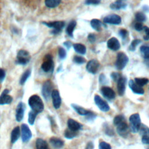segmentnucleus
Returning a JSON list of instances; mask_svg holds the SVG:
<instances>
[{"label":"nucleus","instance_id":"nucleus-1","mask_svg":"<svg viewBox=\"0 0 149 149\" xmlns=\"http://www.w3.org/2000/svg\"><path fill=\"white\" fill-rule=\"evenodd\" d=\"M29 105L32 111L37 113L41 112L44 110V104L41 98L37 95H33L29 99Z\"/></svg>","mask_w":149,"mask_h":149},{"label":"nucleus","instance_id":"nucleus-2","mask_svg":"<svg viewBox=\"0 0 149 149\" xmlns=\"http://www.w3.org/2000/svg\"><path fill=\"white\" fill-rule=\"evenodd\" d=\"M130 128L133 133H137L139 131L141 126V119L139 113H134L129 117Z\"/></svg>","mask_w":149,"mask_h":149},{"label":"nucleus","instance_id":"nucleus-3","mask_svg":"<svg viewBox=\"0 0 149 149\" xmlns=\"http://www.w3.org/2000/svg\"><path fill=\"white\" fill-rule=\"evenodd\" d=\"M129 62V58L123 52H119L115 62V66L118 70H122Z\"/></svg>","mask_w":149,"mask_h":149},{"label":"nucleus","instance_id":"nucleus-4","mask_svg":"<svg viewBox=\"0 0 149 149\" xmlns=\"http://www.w3.org/2000/svg\"><path fill=\"white\" fill-rule=\"evenodd\" d=\"M42 23L47 26L52 28L54 30L51 31L52 34H58L59 33L63 27L65 26V22L63 21H55L50 22H42Z\"/></svg>","mask_w":149,"mask_h":149},{"label":"nucleus","instance_id":"nucleus-5","mask_svg":"<svg viewBox=\"0 0 149 149\" xmlns=\"http://www.w3.org/2000/svg\"><path fill=\"white\" fill-rule=\"evenodd\" d=\"M41 69L45 72L52 71L54 69V62L52 57L50 55H47L44 58L43 62L41 65Z\"/></svg>","mask_w":149,"mask_h":149},{"label":"nucleus","instance_id":"nucleus-6","mask_svg":"<svg viewBox=\"0 0 149 149\" xmlns=\"http://www.w3.org/2000/svg\"><path fill=\"white\" fill-rule=\"evenodd\" d=\"M52 88L53 85L50 80H47L44 83L42 87V94L46 100L49 99L54 90Z\"/></svg>","mask_w":149,"mask_h":149},{"label":"nucleus","instance_id":"nucleus-7","mask_svg":"<svg viewBox=\"0 0 149 149\" xmlns=\"http://www.w3.org/2000/svg\"><path fill=\"white\" fill-rule=\"evenodd\" d=\"M30 59L29 53L25 50H20L17 54V62L20 65L27 64Z\"/></svg>","mask_w":149,"mask_h":149},{"label":"nucleus","instance_id":"nucleus-8","mask_svg":"<svg viewBox=\"0 0 149 149\" xmlns=\"http://www.w3.org/2000/svg\"><path fill=\"white\" fill-rule=\"evenodd\" d=\"M94 101L97 106L98 108L103 111V112H107L109 110L110 107L109 105L107 104L106 101L102 99V98L99 96L98 95H95L94 96Z\"/></svg>","mask_w":149,"mask_h":149},{"label":"nucleus","instance_id":"nucleus-9","mask_svg":"<svg viewBox=\"0 0 149 149\" xmlns=\"http://www.w3.org/2000/svg\"><path fill=\"white\" fill-rule=\"evenodd\" d=\"M103 20L105 23H108V24H115V25L119 24L122 22L120 16L116 14H111V15H108L104 18Z\"/></svg>","mask_w":149,"mask_h":149},{"label":"nucleus","instance_id":"nucleus-10","mask_svg":"<svg viewBox=\"0 0 149 149\" xmlns=\"http://www.w3.org/2000/svg\"><path fill=\"white\" fill-rule=\"evenodd\" d=\"M116 130L118 133L122 137H126L129 134V127L126 122V121H123L116 126Z\"/></svg>","mask_w":149,"mask_h":149},{"label":"nucleus","instance_id":"nucleus-11","mask_svg":"<svg viewBox=\"0 0 149 149\" xmlns=\"http://www.w3.org/2000/svg\"><path fill=\"white\" fill-rule=\"evenodd\" d=\"M21 135L23 141H28L32 136L31 132L26 124H22L21 126Z\"/></svg>","mask_w":149,"mask_h":149},{"label":"nucleus","instance_id":"nucleus-12","mask_svg":"<svg viewBox=\"0 0 149 149\" xmlns=\"http://www.w3.org/2000/svg\"><path fill=\"white\" fill-rule=\"evenodd\" d=\"M100 67V63L96 59H91L89 61L86 65L87 70L92 74H95Z\"/></svg>","mask_w":149,"mask_h":149},{"label":"nucleus","instance_id":"nucleus-13","mask_svg":"<svg viewBox=\"0 0 149 149\" xmlns=\"http://www.w3.org/2000/svg\"><path fill=\"white\" fill-rule=\"evenodd\" d=\"M101 93L102 95L108 100H112L115 97V91L111 87L107 86L102 87L101 89Z\"/></svg>","mask_w":149,"mask_h":149},{"label":"nucleus","instance_id":"nucleus-14","mask_svg":"<svg viewBox=\"0 0 149 149\" xmlns=\"http://www.w3.org/2000/svg\"><path fill=\"white\" fill-rule=\"evenodd\" d=\"M51 97L52 99V104L54 107L55 109L59 108L61 105V98L59 91L57 90H54L52 91Z\"/></svg>","mask_w":149,"mask_h":149},{"label":"nucleus","instance_id":"nucleus-15","mask_svg":"<svg viewBox=\"0 0 149 149\" xmlns=\"http://www.w3.org/2000/svg\"><path fill=\"white\" fill-rule=\"evenodd\" d=\"M25 109V104L22 102H19L16 109V120L17 122H20L23 119Z\"/></svg>","mask_w":149,"mask_h":149},{"label":"nucleus","instance_id":"nucleus-16","mask_svg":"<svg viewBox=\"0 0 149 149\" xmlns=\"http://www.w3.org/2000/svg\"><path fill=\"white\" fill-rule=\"evenodd\" d=\"M126 78L125 76H121V77L117 81V89L118 94L120 96L123 95L126 89Z\"/></svg>","mask_w":149,"mask_h":149},{"label":"nucleus","instance_id":"nucleus-17","mask_svg":"<svg viewBox=\"0 0 149 149\" xmlns=\"http://www.w3.org/2000/svg\"><path fill=\"white\" fill-rule=\"evenodd\" d=\"M9 92V91L8 89H5L3 90V91L0 95V105L9 104L12 102V97L8 94Z\"/></svg>","mask_w":149,"mask_h":149},{"label":"nucleus","instance_id":"nucleus-18","mask_svg":"<svg viewBox=\"0 0 149 149\" xmlns=\"http://www.w3.org/2000/svg\"><path fill=\"white\" fill-rule=\"evenodd\" d=\"M107 47L111 50L117 51L120 48V45L117 38L115 37H112L108 40Z\"/></svg>","mask_w":149,"mask_h":149},{"label":"nucleus","instance_id":"nucleus-19","mask_svg":"<svg viewBox=\"0 0 149 149\" xmlns=\"http://www.w3.org/2000/svg\"><path fill=\"white\" fill-rule=\"evenodd\" d=\"M129 86L130 88L132 90V91L135 94L143 95L144 93V89L141 87L137 85L132 80H130L129 81Z\"/></svg>","mask_w":149,"mask_h":149},{"label":"nucleus","instance_id":"nucleus-20","mask_svg":"<svg viewBox=\"0 0 149 149\" xmlns=\"http://www.w3.org/2000/svg\"><path fill=\"white\" fill-rule=\"evenodd\" d=\"M68 126L69 129L74 132H77L81 129L82 125L72 119H69L68 120Z\"/></svg>","mask_w":149,"mask_h":149},{"label":"nucleus","instance_id":"nucleus-21","mask_svg":"<svg viewBox=\"0 0 149 149\" xmlns=\"http://www.w3.org/2000/svg\"><path fill=\"white\" fill-rule=\"evenodd\" d=\"M127 5L122 1H116L110 5V8L113 10H119L120 9H125Z\"/></svg>","mask_w":149,"mask_h":149},{"label":"nucleus","instance_id":"nucleus-22","mask_svg":"<svg viewBox=\"0 0 149 149\" xmlns=\"http://www.w3.org/2000/svg\"><path fill=\"white\" fill-rule=\"evenodd\" d=\"M72 108L76 111V112L77 113H78L79 115H83V116H87L91 112L83 108V107H80L76 104H72Z\"/></svg>","mask_w":149,"mask_h":149},{"label":"nucleus","instance_id":"nucleus-23","mask_svg":"<svg viewBox=\"0 0 149 149\" xmlns=\"http://www.w3.org/2000/svg\"><path fill=\"white\" fill-rule=\"evenodd\" d=\"M20 128L19 126L15 127L11 132L10 136V141L12 143H15L19 138L20 136Z\"/></svg>","mask_w":149,"mask_h":149},{"label":"nucleus","instance_id":"nucleus-24","mask_svg":"<svg viewBox=\"0 0 149 149\" xmlns=\"http://www.w3.org/2000/svg\"><path fill=\"white\" fill-rule=\"evenodd\" d=\"M50 143L54 148L59 149L61 148L63 146L64 143L60 139H58L57 137H52L50 139Z\"/></svg>","mask_w":149,"mask_h":149},{"label":"nucleus","instance_id":"nucleus-25","mask_svg":"<svg viewBox=\"0 0 149 149\" xmlns=\"http://www.w3.org/2000/svg\"><path fill=\"white\" fill-rule=\"evenodd\" d=\"M90 24L92 28L97 31H100L102 29V23L98 19H92L91 20Z\"/></svg>","mask_w":149,"mask_h":149},{"label":"nucleus","instance_id":"nucleus-26","mask_svg":"<svg viewBox=\"0 0 149 149\" xmlns=\"http://www.w3.org/2000/svg\"><path fill=\"white\" fill-rule=\"evenodd\" d=\"M73 47L75 51L80 54L84 55L86 52V48L83 44L76 43V44H74L73 45Z\"/></svg>","mask_w":149,"mask_h":149},{"label":"nucleus","instance_id":"nucleus-27","mask_svg":"<svg viewBox=\"0 0 149 149\" xmlns=\"http://www.w3.org/2000/svg\"><path fill=\"white\" fill-rule=\"evenodd\" d=\"M76 26V22L75 20H72L71 21L69 24L68 25L66 29V32L67 34H68L70 37H73V33L74 30V28Z\"/></svg>","mask_w":149,"mask_h":149},{"label":"nucleus","instance_id":"nucleus-28","mask_svg":"<svg viewBox=\"0 0 149 149\" xmlns=\"http://www.w3.org/2000/svg\"><path fill=\"white\" fill-rule=\"evenodd\" d=\"M48 144L42 139H37L36 140V149H47Z\"/></svg>","mask_w":149,"mask_h":149},{"label":"nucleus","instance_id":"nucleus-29","mask_svg":"<svg viewBox=\"0 0 149 149\" xmlns=\"http://www.w3.org/2000/svg\"><path fill=\"white\" fill-rule=\"evenodd\" d=\"M60 3V0H47L45 1V5L50 8H54L58 6Z\"/></svg>","mask_w":149,"mask_h":149},{"label":"nucleus","instance_id":"nucleus-30","mask_svg":"<svg viewBox=\"0 0 149 149\" xmlns=\"http://www.w3.org/2000/svg\"><path fill=\"white\" fill-rule=\"evenodd\" d=\"M140 52L145 59H149V46L143 45L140 48Z\"/></svg>","mask_w":149,"mask_h":149},{"label":"nucleus","instance_id":"nucleus-31","mask_svg":"<svg viewBox=\"0 0 149 149\" xmlns=\"http://www.w3.org/2000/svg\"><path fill=\"white\" fill-rule=\"evenodd\" d=\"M135 19L137 22L141 23L145 22L147 20V17L144 13L141 12H137L135 14Z\"/></svg>","mask_w":149,"mask_h":149},{"label":"nucleus","instance_id":"nucleus-32","mask_svg":"<svg viewBox=\"0 0 149 149\" xmlns=\"http://www.w3.org/2000/svg\"><path fill=\"white\" fill-rule=\"evenodd\" d=\"M31 74V71L30 70H27L26 71H25L22 76L20 77V84H24V83L26 81V80H27V79L29 77V76H30Z\"/></svg>","mask_w":149,"mask_h":149},{"label":"nucleus","instance_id":"nucleus-33","mask_svg":"<svg viewBox=\"0 0 149 149\" xmlns=\"http://www.w3.org/2000/svg\"><path fill=\"white\" fill-rule=\"evenodd\" d=\"M140 134L143 136H149V128L143 124L141 125V126L139 129Z\"/></svg>","mask_w":149,"mask_h":149},{"label":"nucleus","instance_id":"nucleus-34","mask_svg":"<svg viewBox=\"0 0 149 149\" xmlns=\"http://www.w3.org/2000/svg\"><path fill=\"white\" fill-rule=\"evenodd\" d=\"M38 113L35 112L33 111H30L29 113V117H28V122L30 125H33L34 123L35 119L36 118V116Z\"/></svg>","mask_w":149,"mask_h":149},{"label":"nucleus","instance_id":"nucleus-35","mask_svg":"<svg viewBox=\"0 0 149 149\" xmlns=\"http://www.w3.org/2000/svg\"><path fill=\"white\" fill-rule=\"evenodd\" d=\"M134 81H135V83L140 87H142L147 84L149 81L148 79L147 78H138V77L135 78Z\"/></svg>","mask_w":149,"mask_h":149},{"label":"nucleus","instance_id":"nucleus-36","mask_svg":"<svg viewBox=\"0 0 149 149\" xmlns=\"http://www.w3.org/2000/svg\"><path fill=\"white\" fill-rule=\"evenodd\" d=\"M77 136V132L72 131L69 129L65 132V137L68 139H72Z\"/></svg>","mask_w":149,"mask_h":149},{"label":"nucleus","instance_id":"nucleus-37","mask_svg":"<svg viewBox=\"0 0 149 149\" xmlns=\"http://www.w3.org/2000/svg\"><path fill=\"white\" fill-rule=\"evenodd\" d=\"M141 42V40H139V39H135V40H133L130 46H129V49L132 51H134L135 49H136V47Z\"/></svg>","mask_w":149,"mask_h":149},{"label":"nucleus","instance_id":"nucleus-38","mask_svg":"<svg viewBox=\"0 0 149 149\" xmlns=\"http://www.w3.org/2000/svg\"><path fill=\"white\" fill-rule=\"evenodd\" d=\"M123 121H126L125 118L123 115H121L116 116L113 119V123L115 126H116L117 125L119 124L120 123H121Z\"/></svg>","mask_w":149,"mask_h":149},{"label":"nucleus","instance_id":"nucleus-39","mask_svg":"<svg viewBox=\"0 0 149 149\" xmlns=\"http://www.w3.org/2000/svg\"><path fill=\"white\" fill-rule=\"evenodd\" d=\"M73 61L77 64H83L86 62V59L80 56H74L73 58Z\"/></svg>","mask_w":149,"mask_h":149},{"label":"nucleus","instance_id":"nucleus-40","mask_svg":"<svg viewBox=\"0 0 149 149\" xmlns=\"http://www.w3.org/2000/svg\"><path fill=\"white\" fill-rule=\"evenodd\" d=\"M58 55H59V57L60 59H63L66 58V52L64 48L60 47L58 49Z\"/></svg>","mask_w":149,"mask_h":149},{"label":"nucleus","instance_id":"nucleus-41","mask_svg":"<svg viewBox=\"0 0 149 149\" xmlns=\"http://www.w3.org/2000/svg\"><path fill=\"white\" fill-rule=\"evenodd\" d=\"M99 149H111V147L108 143L101 141L99 144Z\"/></svg>","mask_w":149,"mask_h":149},{"label":"nucleus","instance_id":"nucleus-42","mask_svg":"<svg viewBox=\"0 0 149 149\" xmlns=\"http://www.w3.org/2000/svg\"><path fill=\"white\" fill-rule=\"evenodd\" d=\"M119 34L123 40L126 39L128 36V31L125 29H120L119 31Z\"/></svg>","mask_w":149,"mask_h":149},{"label":"nucleus","instance_id":"nucleus-43","mask_svg":"<svg viewBox=\"0 0 149 149\" xmlns=\"http://www.w3.org/2000/svg\"><path fill=\"white\" fill-rule=\"evenodd\" d=\"M121 75L117 73V72H112L111 74V78L115 81H118L119 80V79L121 77Z\"/></svg>","mask_w":149,"mask_h":149},{"label":"nucleus","instance_id":"nucleus-44","mask_svg":"<svg viewBox=\"0 0 149 149\" xmlns=\"http://www.w3.org/2000/svg\"><path fill=\"white\" fill-rule=\"evenodd\" d=\"M135 30H136L137 31H141L142 30H143L144 29V26L143 25V24L141 23H140V22H137L135 23L134 24V26Z\"/></svg>","mask_w":149,"mask_h":149},{"label":"nucleus","instance_id":"nucleus-45","mask_svg":"<svg viewBox=\"0 0 149 149\" xmlns=\"http://www.w3.org/2000/svg\"><path fill=\"white\" fill-rule=\"evenodd\" d=\"M143 29L146 34L145 36H144L143 38L145 40H149V27H148L147 26H144Z\"/></svg>","mask_w":149,"mask_h":149},{"label":"nucleus","instance_id":"nucleus-46","mask_svg":"<svg viewBox=\"0 0 149 149\" xmlns=\"http://www.w3.org/2000/svg\"><path fill=\"white\" fill-rule=\"evenodd\" d=\"M100 3V1L98 0H88L85 2L87 5H97Z\"/></svg>","mask_w":149,"mask_h":149},{"label":"nucleus","instance_id":"nucleus-47","mask_svg":"<svg viewBox=\"0 0 149 149\" xmlns=\"http://www.w3.org/2000/svg\"><path fill=\"white\" fill-rule=\"evenodd\" d=\"M99 81H100V83L102 84H104L107 83V80L106 79V77L105 76H104V74H101L100 77H99Z\"/></svg>","mask_w":149,"mask_h":149},{"label":"nucleus","instance_id":"nucleus-48","mask_svg":"<svg viewBox=\"0 0 149 149\" xmlns=\"http://www.w3.org/2000/svg\"><path fill=\"white\" fill-rule=\"evenodd\" d=\"M95 35L94 34H89L88 36V40L91 43L95 42Z\"/></svg>","mask_w":149,"mask_h":149},{"label":"nucleus","instance_id":"nucleus-49","mask_svg":"<svg viewBox=\"0 0 149 149\" xmlns=\"http://www.w3.org/2000/svg\"><path fill=\"white\" fill-rule=\"evenodd\" d=\"M5 77V72L3 69H0V81H2Z\"/></svg>","mask_w":149,"mask_h":149},{"label":"nucleus","instance_id":"nucleus-50","mask_svg":"<svg viewBox=\"0 0 149 149\" xmlns=\"http://www.w3.org/2000/svg\"><path fill=\"white\" fill-rule=\"evenodd\" d=\"M142 143L146 144H149V136L142 137Z\"/></svg>","mask_w":149,"mask_h":149},{"label":"nucleus","instance_id":"nucleus-51","mask_svg":"<svg viewBox=\"0 0 149 149\" xmlns=\"http://www.w3.org/2000/svg\"><path fill=\"white\" fill-rule=\"evenodd\" d=\"M63 45L68 48V49H69L71 46H72V43L70 41H65L64 43H63Z\"/></svg>","mask_w":149,"mask_h":149},{"label":"nucleus","instance_id":"nucleus-52","mask_svg":"<svg viewBox=\"0 0 149 149\" xmlns=\"http://www.w3.org/2000/svg\"><path fill=\"white\" fill-rule=\"evenodd\" d=\"M93 148H94V146H93V143L89 142V143L87 144V146H86V149H93Z\"/></svg>","mask_w":149,"mask_h":149},{"label":"nucleus","instance_id":"nucleus-53","mask_svg":"<svg viewBox=\"0 0 149 149\" xmlns=\"http://www.w3.org/2000/svg\"><path fill=\"white\" fill-rule=\"evenodd\" d=\"M47 149H49V148H47Z\"/></svg>","mask_w":149,"mask_h":149}]
</instances>
